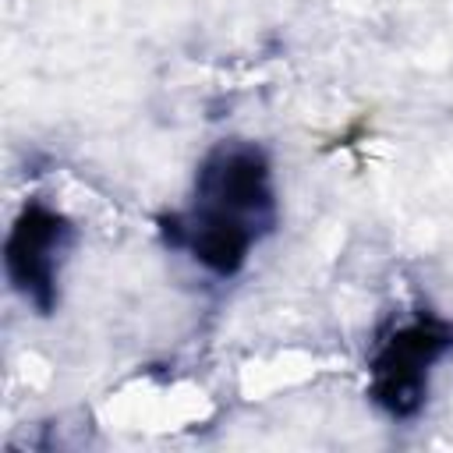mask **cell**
<instances>
[{"label":"cell","instance_id":"7a4b0ae2","mask_svg":"<svg viewBox=\"0 0 453 453\" xmlns=\"http://www.w3.org/2000/svg\"><path fill=\"white\" fill-rule=\"evenodd\" d=\"M453 350V322L421 308L379 336L368 357V396L393 421L414 418L428 400L432 368Z\"/></svg>","mask_w":453,"mask_h":453},{"label":"cell","instance_id":"3957f363","mask_svg":"<svg viewBox=\"0 0 453 453\" xmlns=\"http://www.w3.org/2000/svg\"><path fill=\"white\" fill-rule=\"evenodd\" d=\"M74 241V223L42 198H28L4 241V269L11 287L39 311L53 315L60 304V265Z\"/></svg>","mask_w":453,"mask_h":453},{"label":"cell","instance_id":"6da1fadb","mask_svg":"<svg viewBox=\"0 0 453 453\" xmlns=\"http://www.w3.org/2000/svg\"><path fill=\"white\" fill-rule=\"evenodd\" d=\"M280 223V202L273 184V163L255 142L212 145L198 170L191 205L159 219V234L170 248H184L209 276L234 280L251 248Z\"/></svg>","mask_w":453,"mask_h":453}]
</instances>
